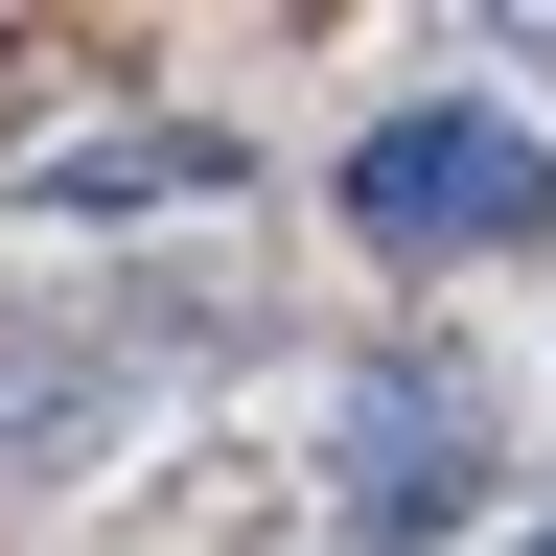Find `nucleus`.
Segmentation results:
<instances>
[{"label": "nucleus", "mask_w": 556, "mask_h": 556, "mask_svg": "<svg viewBox=\"0 0 556 556\" xmlns=\"http://www.w3.org/2000/svg\"><path fill=\"white\" fill-rule=\"evenodd\" d=\"M348 208H371L394 255H533L556 232V163L510 116H371V139H348Z\"/></svg>", "instance_id": "f257e3e1"}, {"label": "nucleus", "mask_w": 556, "mask_h": 556, "mask_svg": "<svg viewBox=\"0 0 556 556\" xmlns=\"http://www.w3.org/2000/svg\"><path fill=\"white\" fill-rule=\"evenodd\" d=\"M464 486H486V394L464 371H371V394H348V510H371V533H441Z\"/></svg>", "instance_id": "f03ea898"}, {"label": "nucleus", "mask_w": 556, "mask_h": 556, "mask_svg": "<svg viewBox=\"0 0 556 556\" xmlns=\"http://www.w3.org/2000/svg\"><path fill=\"white\" fill-rule=\"evenodd\" d=\"M208 186V139H47L24 163V208H186Z\"/></svg>", "instance_id": "7ed1b4c3"}, {"label": "nucleus", "mask_w": 556, "mask_h": 556, "mask_svg": "<svg viewBox=\"0 0 556 556\" xmlns=\"http://www.w3.org/2000/svg\"><path fill=\"white\" fill-rule=\"evenodd\" d=\"M533 556H556V533H533Z\"/></svg>", "instance_id": "20e7f679"}]
</instances>
